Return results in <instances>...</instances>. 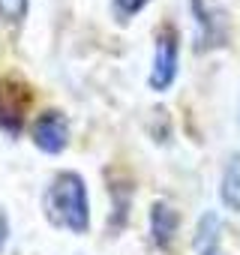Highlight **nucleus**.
<instances>
[{
    "label": "nucleus",
    "mask_w": 240,
    "mask_h": 255,
    "mask_svg": "<svg viewBox=\"0 0 240 255\" xmlns=\"http://www.w3.org/2000/svg\"><path fill=\"white\" fill-rule=\"evenodd\" d=\"M45 216L54 228H66L69 234H87L90 228V195L87 183L75 171L54 174L45 192Z\"/></svg>",
    "instance_id": "obj_1"
},
{
    "label": "nucleus",
    "mask_w": 240,
    "mask_h": 255,
    "mask_svg": "<svg viewBox=\"0 0 240 255\" xmlns=\"http://www.w3.org/2000/svg\"><path fill=\"white\" fill-rule=\"evenodd\" d=\"M189 9L195 18V51L198 54L228 45L231 21H228V9L219 0H189Z\"/></svg>",
    "instance_id": "obj_2"
},
{
    "label": "nucleus",
    "mask_w": 240,
    "mask_h": 255,
    "mask_svg": "<svg viewBox=\"0 0 240 255\" xmlns=\"http://www.w3.org/2000/svg\"><path fill=\"white\" fill-rule=\"evenodd\" d=\"M177 63H180V36L174 24H162L156 30L153 39V63H150V75L147 84L156 93H165L174 78H177Z\"/></svg>",
    "instance_id": "obj_3"
},
{
    "label": "nucleus",
    "mask_w": 240,
    "mask_h": 255,
    "mask_svg": "<svg viewBox=\"0 0 240 255\" xmlns=\"http://www.w3.org/2000/svg\"><path fill=\"white\" fill-rule=\"evenodd\" d=\"M30 102H33V93L27 84L0 75V129L9 132L12 138L21 135Z\"/></svg>",
    "instance_id": "obj_4"
},
{
    "label": "nucleus",
    "mask_w": 240,
    "mask_h": 255,
    "mask_svg": "<svg viewBox=\"0 0 240 255\" xmlns=\"http://www.w3.org/2000/svg\"><path fill=\"white\" fill-rule=\"evenodd\" d=\"M30 141L48 156L63 153L66 144H69V117L57 108H48V111L36 114V120L30 123Z\"/></svg>",
    "instance_id": "obj_5"
},
{
    "label": "nucleus",
    "mask_w": 240,
    "mask_h": 255,
    "mask_svg": "<svg viewBox=\"0 0 240 255\" xmlns=\"http://www.w3.org/2000/svg\"><path fill=\"white\" fill-rule=\"evenodd\" d=\"M150 240L156 249H168L177 237V228H180V213L174 204H168L165 198L153 201L150 204Z\"/></svg>",
    "instance_id": "obj_6"
},
{
    "label": "nucleus",
    "mask_w": 240,
    "mask_h": 255,
    "mask_svg": "<svg viewBox=\"0 0 240 255\" xmlns=\"http://www.w3.org/2000/svg\"><path fill=\"white\" fill-rule=\"evenodd\" d=\"M219 198L228 210L240 213V153H231L225 168H222V180H219Z\"/></svg>",
    "instance_id": "obj_7"
},
{
    "label": "nucleus",
    "mask_w": 240,
    "mask_h": 255,
    "mask_svg": "<svg viewBox=\"0 0 240 255\" xmlns=\"http://www.w3.org/2000/svg\"><path fill=\"white\" fill-rule=\"evenodd\" d=\"M219 234H222V222L213 210H207L198 225H195V237H192V246L198 255H207V252H216L219 249Z\"/></svg>",
    "instance_id": "obj_8"
},
{
    "label": "nucleus",
    "mask_w": 240,
    "mask_h": 255,
    "mask_svg": "<svg viewBox=\"0 0 240 255\" xmlns=\"http://www.w3.org/2000/svg\"><path fill=\"white\" fill-rule=\"evenodd\" d=\"M111 201H114V210H111V225L114 228H123L129 222V189H120L117 183L111 186Z\"/></svg>",
    "instance_id": "obj_9"
},
{
    "label": "nucleus",
    "mask_w": 240,
    "mask_h": 255,
    "mask_svg": "<svg viewBox=\"0 0 240 255\" xmlns=\"http://www.w3.org/2000/svg\"><path fill=\"white\" fill-rule=\"evenodd\" d=\"M150 3V0H111V12H114V18L120 21V24H126V21H132L144 6Z\"/></svg>",
    "instance_id": "obj_10"
},
{
    "label": "nucleus",
    "mask_w": 240,
    "mask_h": 255,
    "mask_svg": "<svg viewBox=\"0 0 240 255\" xmlns=\"http://www.w3.org/2000/svg\"><path fill=\"white\" fill-rule=\"evenodd\" d=\"M0 18L9 24H21L27 18V0H0Z\"/></svg>",
    "instance_id": "obj_11"
},
{
    "label": "nucleus",
    "mask_w": 240,
    "mask_h": 255,
    "mask_svg": "<svg viewBox=\"0 0 240 255\" xmlns=\"http://www.w3.org/2000/svg\"><path fill=\"white\" fill-rule=\"evenodd\" d=\"M6 240H9V222H6V216H3V213H0V252H3Z\"/></svg>",
    "instance_id": "obj_12"
},
{
    "label": "nucleus",
    "mask_w": 240,
    "mask_h": 255,
    "mask_svg": "<svg viewBox=\"0 0 240 255\" xmlns=\"http://www.w3.org/2000/svg\"><path fill=\"white\" fill-rule=\"evenodd\" d=\"M207 255H219V249H216V252H207Z\"/></svg>",
    "instance_id": "obj_13"
}]
</instances>
